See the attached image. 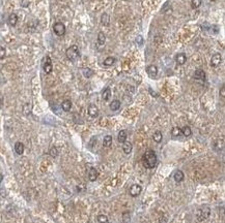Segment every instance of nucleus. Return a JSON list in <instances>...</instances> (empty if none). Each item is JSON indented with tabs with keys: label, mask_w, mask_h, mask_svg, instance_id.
Returning <instances> with one entry per match:
<instances>
[{
	"label": "nucleus",
	"mask_w": 225,
	"mask_h": 223,
	"mask_svg": "<svg viewBox=\"0 0 225 223\" xmlns=\"http://www.w3.org/2000/svg\"><path fill=\"white\" fill-rule=\"evenodd\" d=\"M157 162H158L157 154L153 150H147L142 156V163L145 168H153L157 165Z\"/></svg>",
	"instance_id": "1"
},
{
	"label": "nucleus",
	"mask_w": 225,
	"mask_h": 223,
	"mask_svg": "<svg viewBox=\"0 0 225 223\" xmlns=\"http://www.w3.org/2000/svg\"><path fill=\"white\" fill-rule=\"evenodd\" d=\"M211 215V209L208 207H201L196 211V219L198 222H202L206 220Z\"/></svg>",
	"instance_id": "2"
},
{
	"label": "nucleus",
	"mask_w": 225,
	"mask_h": 223,
	"mask_svg": "<svg viewBox=\"0 0 225 223\" xmlns=\"http://www.w3.org/2000/svg\"><path fill=\"white\" fill-rule=\"evenodd\" d=\"M65 55H67V58L69 59V61H76L77 59L80 57V52H79V48L77 47L76 44L74 46H71L69 49L65 52Z\"/></svg>",
	"instance_id": "3"
},
{
	"label": "nucleus",
	"mask_w": 225,
	"mask_h": 223,
	"mask_svg": "<svg viewBox=\"0 0 225 223\" xmlns=\"http://www.w3.org/2000/svg\"><path fill=\"white\" fill-rule=\"evenodd\" d=\"M53 31L56 35L58 36H62V35L65 33V26H64L63 23L61 22H57L53 25Z\"/></svg>",
	"instance_id": "4"
},
{
	"label": "nucleus",
	"mask_w": 225,
	"mask_h": 223,
	"mask_svg": "<svg viewBox=\"0 0 225 223\" xmlns=\"http://www.w3.org/2000/svg\"><path fill=\"white\" fill-rule=\"evenodd\" d=\"M43 68H44V71L46 74H51L53 69V65H52V61H51V58L49 56L45 57L44 60V64H43Z\"/></svg>",
	"instance_id": "5"
},
{
	"label": "nucleus",
	"mask_w": 225,
	"mask_h": 223,
	"mask_svg": "<svg viewBox=\"0 0 225 223\" xmlns=\"http://www.w3.org/2000/svg\"><path fill=\"white\" fill-rule=\"evenodd\" d=\"M141 191H142V188H141L140 185L133 184L131 186V188H130V190H129V193H130L131 196H133V197H136V196H138L141 193Z\"/></svg>",
	"instance_id": "6"
},
{
	"label": "nucleus",
	"mask_w": 225,
	"mask_h": 223,
	"mask_svg": "<svg viewBox=\"0 0 225 223\" xmlns=\"http://www.w3.org/2000/svg\"><path fill=\"white\" fill-rule=\"evenodd\" d=\"M222 61V56H221L220 53H216L212 56V59H211V66L213 67H217L219 64L221 63Z\"/></svg>",
	"instance_id": "7"
},
{
	"label": "nucleus",
	"mask_w": 225,
	"mask_h": 223,
	"mask_svg": "<svg viewBox=\"0 0 225 223\" xmlns=\"http://www.w3.org/2000/svg\"><path fill=\"white\" fill-rule=\"evenodd\" d=\"M88 115L92 118H96L99 116V108L96 104H89L88 106Z\"/></svg>",
	"instance_id": "8"
},
{
	"label": "nucleus",
	"mask_w": 225,
	"mask_h": 223,
	"mask_svg": "<svg viewBox=\"0 0 225 223\" xmlns=\"http://www.w3.org/2000/svg\"><path fill=\"white\" fill-rule=\"evenodd\" d=\"M146 72L151 78H155L158 74V67L156 65H149L146 67Z\"/></svg>",
	"instance_id": "9"
},
{
	"label": "nucleus",
	"mask_w": 225,
	"mask_h": 223,
	"mask_svg": "<svg viewBox=\"0 0 225 223\" xmlns=\"http://www.w3.org/2000/svg\"><path fill=\"white\" fill-rule=\"evenodd\" d=\"M98 176H99V173H98V170H96L94 167H90V168H89V172H88V179H89V181L94 182L96 179H98Z\"/></svg>",
	"instance_id": "10"
},
{
	"label": "nucleus",
	"mask_w": 225,
	"mask_h": 223,
	"mask_svg": "<svg viewBox=\"0 0 225 223\" xmlns=\"http://www.w3.org/2000/svg\"><path fill=\"white\" fill-rule=\"evenodd\" d=\"M175 61L178 65H184L187 61V56L185 53H178L175 56Z\"/></svg>",
	"instance_id": "11"
},
{
	"label": "nucleus",
	"mask_w": 225,
	"mask_h": 223,
	"mask_svg": "<svg viewBox=\"0 0 225 223\" xmlns=\"http://www.w3.org/2000/svg\"><path fill=\"white\" fill-rule=\"evenodd\" d=\"M194 78L198 81H205V72L202 69H197L194 74Z\"/></svg>",
	"instance_id": "12"
},
{
	"label": "nucleus",
	"mask_w": 225,
	"mask_h": 223,
	"mask_svg": "<svg viewBox=\"0 0 225 223\" xmlns=\"http://www.w3.org/2000/svg\"><path fill=\"white\" fill-rule=\"evenodd\" d=\"M122 150H124L125 154L129 155L132 152V150H133V146H132V144L130 142H127L126 140V142L122 144Z\"/></svg>",
	"instance_id": "13"
},
{
	"label": "nucleus",
	"mask_w": 225,
	"mask_h": 223,
	"mask_svg": "<svg viewBox=\"0 0 225 223\" xmlns=\"http://www.w3.org/2000/svg\"><path fill=\"white\" fill-rule=\"evenodd\" d=\"M24 150H25V147L24 145H23V143L21 142H17L15 144V151L17 154L19 155H22L23 153H24Z\"/></svg>",
	"instance_id": "14"
},
{
	"label": "nucleus",
	"mask_w": 225,
	"mask_h": 223,
	"mask_svg": "<svg viewBox=\"0 0 225 223\" xmlns=\"http://www.w3.org/2000/svg\"><path fill=\"white\" fill-rule=\"evenodd\" d=\"M173 178H174V181L178 182V183H180V182H182L184 179H185V175H184V173L182 172V170H176L175 173H174V175H173Z\"/></svg>",
	"instance_id": "15"
},
{
	"label": "nucleus",
	"mask_w": 225,
	"mask_h": 223,
	"mask_svg": "<svg viewBox=\"0 0 225 223\" xmlns=\"http://www.w3.org/2000/svg\"><path fill=\"white\" fill-rule=\"evenodd\" d=\"M127 136H128V134H127L126 130H120L118 132V135H117V140H118L120 144H124V143L127 140Z\"/></svg>",
	"instance_id": "16"
},
{
	"label": "nucleus",
	"mask_w": 225,
	"mask_h": 223,
	"mask_svg": "<svg viewBox=\"0 0 225 223\" xmlns=\"http://www.w3.org/2000/svg\"><path fill=\"white\" fill-rule=\"evenodd\" d=\"M61 108L64 110V112H69V110H71V108H72V101L69 100V99L62 101Z\"/></svg>",
	"instance_id": "17"
},
{
	"label": "nucleus",
	"mask_w": 225,
	"mask_h": 223,
	"mask_svg": "<svg viewBox=\"0 0 225 223\" xmlns=\"http://www.w3.org/2000/svg\"><path fill=\"white\" fill-rule=\"evenodd\" d=\"M18 23V16L16 15V14H10V17H8V24L10 25V26H16Z\"/></svg>",
	"instance_id": "18"
},
{
	"label": "nucleus",
	"mask_w": 225,
	"mask_h": 223,
	"mask_svg": "<svg viewBox=\"0 0 225 223\" xmlns=\"http://www.w3.org/2000/svg\"><path fill=\"white\" fill-rule=\"evenodd\" d=\"M110 110H118L119 108H120V101L117 100V99H115V100H112V102L110 103Z\"/></svg>",
	"instance_id": "19"
},
{
	"label": "nucleus",
	"mask_w": 225,
	"mask_h": 223,
	"mask_svg": "<svg viewBox=\"0 0 225 223\" xmlns=\"http://www.w3.org/2000/svg\"><path fill=\"white\" fill-rule=\"evenodd\" d=\"M101 22L104 26H109V23H110V17L107 12H104L101 17Z\"/></svg>",
	"instance_id": "20"
},
{
	"label": "nucleus",
	"mask_w": 225,
	"mask_h": 223,
	"mask_svg": "<svg viewBox=\"0 0 225 223\" xmlns=\"http://www.w3.org/2000/svg\"><path fill=\"white\" fill-rule=\"evenodd\" d=\"M153 140L156 143H158V144L162 142V140H163V135H162V132H161L160 130H157L156 132L153 133Z\"/></svg>",
	"instance_id": "21"
},
{
	"label": "nucleus",
	"mask_w": 225,
	"mask_h": 223,
	"mask_svg": "<svg viewBox=\"0 0 225 223\" xmlns=\"http://www.w3.org/2000/svg\"><path fill=\"white\" fill-rule=\"evenodd\" d=\"M110 97H111V90H110V88H106L102 93V98H103V100L107 101L109 100Z\"/></svg>",
	"instance_id": "22"
},
{
	"label": "nucleus",
	"mask_w": 225,
	"mask_h": 223,
	"mask_svg": "<svg viewBox=\"0 0 225 223\" xmlns=\"http://www.w3.org/2000/svg\"><path fill=\"white\" fill-rule=\"evenodd\" d=\"M82 74H83V76H84L86 78H89L94 76V70L88 68V67H85V68L82 69Z\"/></svg>",
	"instance_id": "23"
},
{
	"label": "nucleus",
	"mask_w": 225,
	"mask_h": 223,
	"mask_svg": "<svg viewBox=\"0 0 225 223\" xmlns=\"http://www.w3.org/2000/svg\"><path fill=\"white\" fill-rule=\"evenodd\" d=\"M112 145V136L111 135H106L103 140V146L104 147H110Z\"/></svg>",
	"instance_id": "24"
},
{
	"label": "nucleus",
	"mask_w": 225,
	"mask_h": 223,
	"mask_svg": "<svg viewBox=\"0 0 225 223\" xmlns=\"http://www.w3.org/2000/svg\"><path fill=\"white\" fill-rule=\"evenodd\" d=\"M105 42H106V36L103 32H100L99 35H98V44L99 46H104Z\"/></svg>",
	"instance_id": "25"
},
{
	"label": "nucleus",
	"mask_w": 225,
	"mask_h": 223,
	"mask_svg": "<svg viewBox=\"0 0 225 223\" xmlns=\"http://www.w3.org/2000/svg\"><path fill=\"white\" fill-rule=\"evenodd\" d=\"M182 134H184V136L186 137H189L192 134V130L189 126H185V127L182 128Z\"/></svg>",
	"instance_id": "26"
},
{
	"label": "nucleus",
	"mask_w": 225,
	"mask_h": 223,
	"mask_svg": "<svg viewBox=\"0 0 225 223\" xmlns=\"http://www.w3.org/2000/svg\"><path fill=\"white\" fill-rule=\"evenodd\" d=\"M115 58L114 57H107L106 59L104 60V65H106V66H111V65H113L114 63H115Z\"/></svg>",
	"instance_id": "27"
},
{
	"label": "nucleus",
	"mask_w": 225,
	"mask_h": 223,
	"mask_svg": "<svg viewBox=\"0 0 225 223\" xmlns=\"http://www.w3.org/2000/svg\"><path fill=\"white\" fill-rule=\"evenodd\" d=\"M96 219H98V222H99V223H109L108 217H107L106 215H104V214H101V215H99Z\"/></svg>",
	"instance_id": "28"
},
{
	"label": "nucleus",
	"mask_w": 225,
	"mask_h": 223,
	"mask_svg": "<svg viewBox=\"0 0 225 223\" xmlns=\"http://www.w3.org/2000/svg\"><path fill=\"white\" fill-rule=\"evenodd\" d=\"M182 134V128L180 127H173L171 130V135L172 136H180Z\"/></svg>",
	"instance_id": "29"
},
{
	"label": "nucleus",
	"mask_w": 225,
	"mask_h": 223,
	"mask_svg": "<svg viewBox=\"0 0 225 223\" xmlns=\"http://www.w3.org/2000/svg\"><path fill=\"white\" fill-rule=\"evenodd\" d=\"M131 221V216L129 212H124L122 213V222L124 223H130Z\"/></svg>",
	"instance_id": "30"
},
{
	"label": "nucleus",
	"mask_w": 225,
	"mask_h": 223,
	"mask_svg": "<svg viewBox=\"0 0 225 223\" xmlns=\"http://www.w3.org/2000/svg\"><path fill=\"white\" fill-rule=\"evenodd\" d=\"M201 3H202V0H191V6L194 10L199 8L201 5Z\"/></svg>",
	"instance_id": "31"
},
{
	"label": "nucleus",
	"mask_w": 225,
	"mask_h": 223,
	"mask_svg": "<svg viewBox=\"0 0 225 223\" xmlns=\"http://www.w3.org/2000/svg\"><path fill=\"white\" fill-rule=\"evenodd\" d=\"M49 154L51 155V156H52L53 158H55V157L58 156V149H57L56 147H52L51 149H50Z\"/></svg>",
	"instance_id": "32"
},
{
	"label": "nucleus",
	"mask_w": 225,
	"mask_h": 223,
	"mask_svg": "<svg viewBox=\"0 0 225 223\" xmlns=\"http://www.w3.org/2000/svg\"><path fill=\"white\" fill-rule=\"evenodd\" d=\"M6 55V51H5V48L0 47V59H3Z\"/></svg>",
	"instance_id": "33"
},
{
	"label": "nucleus",
	"mask_w": 225,
	"mask_h": 223,
	"mask_svg": "<svg viewBox=\"0 0 225 223\" xmlns=\"http://www.w3.org/2000/svg\"><path fill=\"white\" fill-rule=\"evenodd\" d=\"M136 44H138V46H142V44H143V38H142L141 35H138V36L136 37Z\"/></svg>",
	"instance_id": "34"
},
{
	"label": "nucleus",
	"mask_w": 225,
	"mask_h": 223,
	"mask_svg": "<svg viewBox=\"0 0 225 223\" xmlns=\"http://www.w3.org/2000/svg\"><path fill=\"white\" fill-rule=\"evenodd\" d=\"M220 95L222 98L225 97V87H224V85H222V87H221V89H220Z\"/></svg>",
	"instance_id": "35"
},
{
	"label": "nucleus",
	"mask_w": 225,
	"mask_h": 223,
	"mask_svg": "<svg viewBox=\"0 0 225 223\" xmlns=\"http://www.w3.org/2000/svg\"><path fill=\"white\" fill-rule=\"evenodd\" d=\"M2 180H3V175H2V174H0V183L2 182Z\"/></svg>",
	"instance_id": "36"
},
{
	"label": "nucleus",
	"mask_w": 225,
	"mask_h": 223,
	"mask_svg": "<svg viewBox=\"0 0 225 223\" xmlns=\"http://www.w3.org/2000/svg\"><path fill=\"white\" fill-rule=\"evenodd\" d=\"M1 106H2V99L0 98V108H1Z\"/></svg>",
	"instance_id": "37"
}]
</instances>
